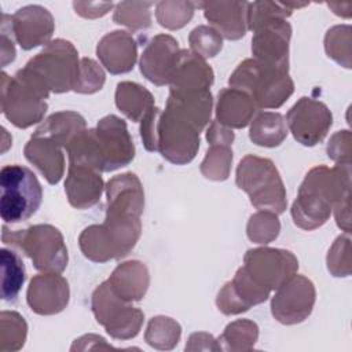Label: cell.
Segmentation results:
<instances>
[{
    "mask_svg": "<svg viewBox=\"0 0 352 352\" xmlns=\"http://www.w3.org/2000/svg\"><path fill=\"white\" fill-rule=\"evenodd\" d=\"M0 214L4 223H21L41 205L43 188L37 176L23 165H4L0 170Z\"/></svg>",
    "mask_w": 352,
    "mask_h": 352,
    "instance_id": "6da1fadb",
    "label": "cell"
},
{
    "mask_svg": "<svg viewBox=\"0 0 352 352\" xmlns=\"http://www.w3.org/2000/svg\"><path fill=\"white\" fill-rule=\"evenodd\" d=\"M21 70L45 91L65 92L74 88L78 77L77 52L69 41L55 40Z\"/></svg>",
    "mask_w": 352,
    "mask_h": 352,
    "instance_id": "7a4b0ae2",
    "label": "cell"
},
{
    "mask_svg": "<svg viewBox=\"0 0 352 352\" xmlns=\"http://www.w3.org/2000/svg\"><path fill=\"white\" fill-rule=\"evenodd\" d=\"M1 239L7 245L19 248L40 271L60 272L66 267L67 250L62 234L52 226L37 224L18 231L4 226Z\"/></svg>",
    "mask_w": 352,
    "mask_h": 352,
    "instance_id": "3957f363",
    "label": "cell"
},
{
    "mask_svg": "<svg viewBox=\"0 0 352 352\" xmlns=\"http://www.w3.org/2000/svg\"><path fill=\"white\" fill-rule=\"evenodd\" d=\"M48 91L29 78L22 70L14 77L1 72V113L18 128H28L41 120Z\"/></svg>",
    "mask_w": 352,
    "mask_h": 352,
    "instance_id": "277c9868",
    "label": "cell"
},
{
    "mask_svg": "<svg viewBox=\"0 0 352 352\" xmlns=\"http://www.w3.org/2000/svg\"><path fill=\"white\" fill-rule=\"evenodd\" d=\"M236 184L249 192L254 206L278 213L286 208V194L279 175L270 160L248 155L236 170Z\"/></svg>",
    "mask_w": 352,
    "mask_h": 352,
    "instance_id": "5b68a950",
    "label": "cell"
},
{
    "mask_svg": "<svg viewBox=\"0 0 352 352\" xmlns=\"http://www.w3.org/2000/svg\"><path fill=\"white\" fill-rule=\"evenodd\" d=\"M230 82L249 89L263 107L280 106L293 92V82L286 69L264 65L256 60H245L231 76Z\"/></svg>",
    "mask_w": 352,
    "mask_h": 352,
    "instance_id": "8992f818",
    "label": "cell"
},
{
    "mask_svg": "<svg viewBox=\"0 0 352 352\" xmlns=\"http://www.w3.org/2000/svg\"><path fill=\"white\" fill-rule=\"evenodd\" d=\"M198 129L170 107L162 114L158 124L157 148L175 164L191 161L198 150Z\"/></svg>",
    "mask_w": 352,
    "mask_h": 352,
    "instance_id": "52a82bcc",
    "label": "cell"
},
{
    "mask_svg": "<svg viewBox=\"0 0 352 352\" xmlns=\"http://www.w3.org/2000/svg\"><path fill=\"white\" fill-rule=\"evenodd\" d=\"M92 308L98 322L106 327L110 336L116 338H131L138 334L143 314L139 309L122 305L106 283L94 293Z\"/></svg>",
    "mask_w": 352,
    "mask_h": 352,
    "instance_id": "ba28073f",
    "label": "cell"
},
{
    "mask_svg": "<svg viewBox=\"0 0 352 352\" xmlns=\"http://www.w3.org/2000/svg\"><path fill=\"white\" fill-rule=\"evenodd\" d=\"M245 260L250 271L249 275H254V282H260L264 289L279 286L297 265L289 252L275 249L249 250Z\"/></svg>",
    "mask_w": 352,
    "mask_h": 352,
    "instance_id": "9c48e42d",
    "label": "cell"
},
{
    "mask_svg": "<svg viewBox=\"0 0 352 352\" xmlns=\"http://www.w3.org/2000/svg\"><path fill=\"white\" fill-rule=\"evenodd\" d=\"M287 121L294 138L305 146H312L324 136L331 117L323 104L301 98L290 109Z\"/></svg>",
    "mask_w": 352,
    "mask_h": 352,
    "instance_id": "30bf717a",
    "label": "cell"
},
{
    "mask_svg": "<svg viewBox=\"0 0 352 352\" xmlns=\"http://www.w3.org/2000/svg\"><path fill=\"white\" fill-rule=\"evenodd\" d=\"M15 40L22 50H32L44 44L54 32L52 16L41 6H26L11 16Z\"/></svg>",
    "mask_w": 352,
    "mask_h": 352,
    "instance_id": "8fae6325",
    "label": "cell"
},
{
    "mask_svg": "<svg viewBox=\"0 0 352 352\" xmlns=\"http://www.w3.org/2000/svg\"><path fill=\"white\" fill-rule=\"evenodd\" d=\"M314 302V287L302 276L292 279L278 292L272 300V314L282 323L302 320Z\"/></svg>",
    "mask_w": 352,
    "mask_h": 352,
    "instance_id": "7c38bea8",
    "label": "cell"
},
{
    "mask_svg": "<svg viewBox=\"0 0 352 352\" xmlns=\"http://www.w3.org/2000/svg\"><path fill=\"white\" fill-rule=\"evenodd\" d=\"M26 301L38 315L56 314L69 301L67 282L55 274L37 275L29 283Z\"/></svg>",
    "mask_w": 352,
    "mask_h": 352,
    "instance_id": "4fadbf2b",
    "label": "cell"
},
{
    "mask_svg": "<svg viewBox=\"0 0 352 352\" xmlns=\"http://www.w3.org/2000/svg\"><path fill=\"white\" fill-rule=\"evenodd\" d=\"M177 41L170 36H157L142 55L140 70L154 84H165L177 60Z\"/></svg>",
    "mask_w": 352,
    "mask_h": 352,
    "instance_id": "5bb4252c",
    "label": "cell"
},
{
    "mask_svg": "<svg viewBox=\"0 0 352 352\" xmlns=\"http://www.w3.org/2000/svg\"><path fill=\"white\" fill-rule=\"evenodd\" d=\"M98 56L111 73H125L136 60V44L125 32H111L100 40Z\"/></svg>",
    "mask_w": 352,
    "mask_h": 352,
    "instance_id": "9a60e30c",
    "label": "cell"
},
{
    "mask_svg": "<svg viewBox=\"0 0 352 352\" xmlns=\"http://www.w3.org/2000/svg\"><path fill=\"white\" fill-rule=\"evenodd\" d=\"M23 151L26 160L38 168L51 184L60 180L63 173V155L58 148V143L48 138L33 135Z\"/></svg>",
    "mask_w": 352,
    "mask_h": 352,
    "instance_id": "2e32d148",
    "label": "cell"
},
{
    "mask_svg": "<svg viewBox=\"0 0 352 352\" xmlns=\"http://www.w3.org/2000/svg\"><path fill=\"white\" fill-rule=\"evenodd\" d=\"M69 201L76 208L94 205L102 192V177L81 164H72L66 180Z\"/></svg>",
    "mask_w": 352,
    "mask_h": 352,
    "instance_id": "e0dca14e",
    "label": "cell"
},
{
    "mask_svg": "<svg viewBox=\"0 0 352 352\" xmlns=\"http://www.w3.org/2000/svg\"><path fill=\"white\" fill-rule=\"evenodd\" d=\"M246 3H208L205 16L214 23L227 38H239L245 34Z\"/></svg>",
    "mask_w": 352,
    "mask_h": 352,
    "instance_id": "ac0fdd59",
    "label": "cell"
},
{
    "mask_svg": "<svg viewBox=\"0 0 352 352\" xmlns=\"http://www.w3.org/2000/svg\"><path fill=\"white\" fill-rule=\"evenodd\" d=\"M110 282L122 298L140 300L148 285V274L142 263L129 261L113 272Z\"/></svg>",
    "mask_w": 352,
    "mask_h": 352,
    "instance_id": "d6986e66",
    "label": "cell"
},
{
    "mask_svg": "<svg viewBox=\"0 0 352 352\" xmlns=\"http://www.w3.org/2000/svg\"><path fill=\"white\" fill-rule=\"evenodd\" d=\"M254 104L248 95L236 89H223L219 94L217 117L221 122L231 126H245L252 114Z\"/></svg>",
    "mask_w": 352,
    "mask_h": 352,
    "instance_id": "ffe728a7",
    "label": "cell"
},
{
    "mask_svg": "<svg viewBox=\"0 0 352 352\" xmlns=\"http://www.w3.org/2000/svg\"><path fill=\"white\" fill-rule=\"evenodd\" d=\"M84 118L72 111L52 114L36 132V136H43L54 140L55 143L69 144L84 128Z\"/></svg>",
    "mask_w": 352,
    "mask_h": 352,
    "instance_id": "44dd1931",
    "label": "cell"
},
{
    "mask_svg": "<svg viewBox=\"0 0 352 352\" xmlns=\"http://www.w3.org/2000/svg\"><path fill=\"white\" fill-rule=\"evenodd\" d=\"M1 263V298L4 301H15L25 282V265L19 254L11 249L0 250Z\"/></svg>",
    "mask_w": 352,
    "mask_h": 352,
    "instance_id": "7402d4cb",
    "label": "cell"
},
{
    "mask_svg": "<svg viewBox=\"0 0 352 352\" xmlns=\"http://www.w3.org/2000/svg\"><path fill=\"white\" fill-rule=\"evenodd\" d=\"M117 106L133 121L144 118L151 110L153 96L148 91L133 82H121L116 94Z\"/></svg>",
    "mask_w": 352,
    "mask_h": 352,
    "instance_id": "603a6c76",
    "label": "cell"
},
{
    "mask_svg": "<svg viewBox=\"0 0 352 352\" xmlns=\"http://www.w3.org/2000/svg\"><path fill=\"white\" fill-rule=\"evenodd\" d=\"M285 122L282 116L278 113L260 114L250 128V139L260 146H278L285 139Z\"/></svg>",
    "mask_w": 352,
    "mask_h": 352,
    "instance_id": "cb8c5ba5",
    "label": "cell"
},
{
    "mask_svg": "<svg viewBox=\"0 0 352 352\" xmlns=\"http://www.w3.org/2000/svg\"><path fill=\"white\" fill-rule=\"evenodd\" d=\"M26 322L14 311H1L0 314V349L1 352L18 351L26 340Z\"/></svg>",
    "mask_w": 352,
    "mask_h": 352,
    "instance_id": "d4e9b609",
    "label": "cell"
},
{
    "mask_svg": "<svg viewBox=\"0 0 352 352\" xmlns=\"http://www.w3.org/2000/svg\"><path fill=\"white\" fill-rule=\"evenodd\" d=\"M180 337V327L169 318H154L146 333V340L150 345L160 349H170L177 344Z\"/></svg>",
    "mask_w": 352,
    "mask_h": 352,
    "instance_id": "484cf974",
    "label": "cell"
},
{
    "mask_svg": "<svg viewBox=\"0 0 352 352\" xmlns=\"http://www.w3.org/2000/svg\"><path fill=\"white\" fill-rule=\"evenodd\" d=\"M231 160H232V155L228 148L212 147L202 162V166H201L202 173L208 179L224 180L228 176Z\"/></svg>",
    "mask_w": 352,
    "mask_h": 352,
    "instance_id": "4316f807",
    "label": "cell"
},
{
    "mask_svg": "<svg viewBox=\"0 0 352 352\" xmlns=\"http://www.w3.org/2000/svg\"><path fill=\"white\" fill-rule=\"evenodd\" d=\"M257 338V326L248 320H238L230 324L223 334V340L230 349H249Z\"/></svg>",
    "mask_w": 352,
    "mask_h": 352,
    "instance_id": "83f0119b",
    "label": "cell"
},
{
    "mask_svg": "<svg viewBox=\"0 0 352 352\" xmlns=\"http://www.w3.org/2000/svg\"><path fill=\"white\" fill-rule=\"evenodd\" d=\"M192 15L190 3H160L157 8V18L162 26L169 29L182 28Z\"/></svg>",
    "mask_w": 352,
    "mask_h": 352,
    "instance_id": "f1b7e54d",
    "label": "cell"
},
{
    "mask_svg": "<svg viewBox=\"0 0 352 352\" xmlns=\"http://www.w3.org/2000/svg\"><path fill=\"white\" fill-rule=\"evenodd\" d=\"M148 6V3H121L117 7L114 21L133 29L147 28L150 25V15L147 11Z\"/></svg>",
    "mask_w": 352,
    "mask_h": 352,
    "instance_id": "f546056e",
    "label": "cell"
},
{
    "mask_svg": "<svg viewBox=\"0 0 352 352\" xmlns=\"http://www.w3.org/2000/svg\"><path fill=\"white\" fill-rule=\"evenodd\" d=\"M278 219L268 213H257L252 216L248 226V235L254 242H270L278 235Z\"/></svg>",
    "mask_w": 352,
    "mask_h": 352,
    "instance_id": "4dcf8cb0",
    "label": "cell"
},
{
    "mask_svg": "<svg viewBox=\"0 0 352 352\" xmlns=\"http://www.w3.org/2000/svg\"><path fill=\"white\" fill-rule=\"evenodd\" d=\"M81 74L77 77L74 89L82 94H91L102 88L104 82V74L102 69L91 59L81 60Z\"/></svg>",
    "mask_w": 352,
    "mask_h": 352,
    "instance_id": "1f68e13d",
    "label": "cell"
},
{
    "mask_svg": "<svg viewBox=\"0 0 352 352\" xmlns=\"http://www.w3.org/2000/svg\"><path fill=\"white\" fill-rule=\"evenodd\" d=\"M192 48L204 56H214L221 48L220 36L208 26H199L192 30L190 36Z\"/></svg>",
    "mask_w": 352,
    "mask_h": 352,
    "instance_id": "d6a6232c",
    "label": "cell"
},
{
    "mask_svg": "<svg viewBox=\"0 0 352 352\" xmlns=\"http://www.w3.org/2000/svg\"><path fill=\"white\" fill-rule=\"evenodd\" d=\"M11 15H1V66H7L15 59V47L12 41Z\"/></svg>",
    "mask_w": 352,
    "mask_h": 352,
    "instance_id": "836d02e7",
    "label": "cell"
}]
</instances>
